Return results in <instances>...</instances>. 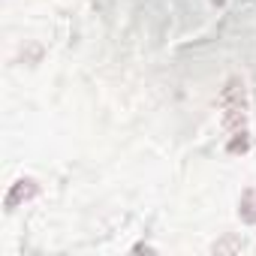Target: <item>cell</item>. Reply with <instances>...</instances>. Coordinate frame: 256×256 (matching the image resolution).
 Segmentation results:
<instances>
[{
  "label": "cell",
  "mask_w": 256,
  "mask_h": 256,
  "mask_svg": "<svg viewBox=\"0 0 256 256\" xmlns=\"http://www.w3.org/2000/svg\"><path fill=\"white\" fill-rule=\"evenodd\" d=\"M211 4H214V6H223V4H226V0H211Z\"/></svg>",
  "instance_id": "5"
},
{
  "label": "cell",
  "mask_w": 256,
  "mask_h": 256,
  "mask_svg": "<svg viewBox=\"0 0 256 256\" xmlns=\"http://www.w3.org/2000/svg\"><path fill=\"white\" fill-rule=\"evenodd\" d=\"M211 250H214V253H238V250H244V241H238V238H226V241H217Z\"/></svg>",
  "instance_id": "4"
},
{
  "label": "cell",
  "mask_w": 256,
  "mask_h": 256,
  "mask_svg": "<svg viewBox=\"0 0 256 256\" xmlns=\"http://www.w3.org/2000/svg\"><path fill=\"white\" fill-rule=\"evenodd\" d=\"M34 196H36V181H34V178H18V181L12 184V190L6 193V208L12 211V208H18L22 202L34 199Z\"/></svg>",
  "instance_id": "2"
},
{
  "label": "cell",
  "mask_w": 256,
  "mask_h": 256,
  "mask_svg": "<svg viewBox=\"0 0 256 256\" xmlns=\"http://www.w3.org/2000/svg\"><path fill=\"white\" fill-rule=\"evenodd\" d=\"M238 217H241L244 223H256V187H250V190L241 196V202H238Z\"/></svg>",
  "instance_id": "3"
},
{
  "label": "cell",
  "mask_w": 256,
  "mask_h": 256,
  "mask_svg": "<svg viewBox=\"0 0 256 256\" xmlns=\"http://www.w3.org/2000/svg\"><path fill=\"white\" fill-rule=\"evenodd\" d=\"M220 108H223V126L226 130H232V133H247L244 130V108H247V102H244V82L241 78H229L226 82V88H223V94H220Z\"/></svg>",
  "instance_id": "1"
}]
</instances>
